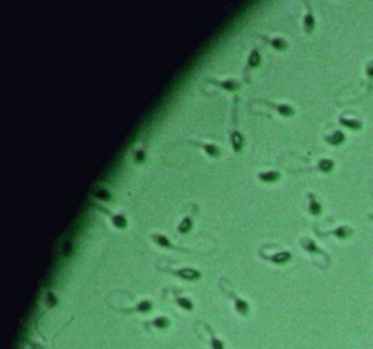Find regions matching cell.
<instances>
[{
	"label": "cell",
	"mask_w": 373,
	"mask_h": 349,
	"mask_svg": "<svg viewBox=\"0 0 373 349\" xmlns=\"http://www.w3.org/2000/svg\"><path fill=\"white\" fill-rule=\"evenodd\" d=\"M204 329L208 331V337H210V349H226V344L217 337V333L211 329L210 324H204Z\"/></svg>",
	"instance_id": "44dd1931"
},
{
	"label": "cell",
	"mask_w": 373,
	"mask_h": 349,
	"mask_svg": "<svg viewBox=\"0 0 373 349\" xmlns=\"http://www.w3.org/2000/svg\"><path fill=\"white\" fill-rule=\"evenodd\" d=\"M324 142L328 145H335L337 147V145H342L346 142V135H344L342 129H333L328 135H324Z\"/></svg>",
	"instance_id": "ac0fdd59"
},
{
	"label": "cell",
	"mask_w": 373,
	"mask_h": 349,
	"mask_svg": "<svg viewBox=\"0 0 373 349\" xmlns=\"http://www.w3.org/2000/svg\"><path fill=\"white\" fill-rule=\"evenodd\" d=\"M368 216H370V218H373V213H370V215H368Z\"/></svg>",
	"instance_id": "4dcf8cb0"
},
{
	"label": "cell",
	"mask_w": 373,
	"mask_h": 349,
	"mask_svg": "<svg viewBox=\"0 0 373 349\" xmlns=\"http://www.w3.org/2000/svg\"><path fill=\"white\" fill-rule=\"evenodd\" d=\"M257 178L264 182V184H275V182H279L282 178V173L279 169H268V171H261L257 174Z\"/></svg>",
	"instance_id": "d6986e66"
},
{
	"label": "cell",
	"mask_w": 373,
	"mask_h": 349,
	"mask_svg": "<svg viewBox=\"0 0 373 349\" xmlns=\"http://www.w3.org/2000/svg\"><path fill=\"white\" fill-rule=\"evenodd\" d=\"M149 239H151L153 244L158 245V247H164V249H169V251H182V253H189V249H184V247H181V245L173 244V242H171V239H169V237H166L164 233L151 231V233H149Z\"/></svg>",
	"instance_id": "3957f363"
},
{
	"label": "cell",
	"mask_w": 373,
	"mask_h": 349,
	"mask_svg": "<svg viewBox=\"0 0 373 349\" xmlns=\"http://www.w3.org/2000/svg\"><path fill=\"white\" fill-rule=\"evenodd\" d=\"M155 329H160V331H164V329H168L169 326H171V320L166 316V314H158V316H155V318L149 322Z\"/></svg>",
	"instance_id": "d4e9b609"
},
{
	"label": "cell",
	"mask_w": 373,
	"mask_h": 349,
	"mask_svg": "<svg viewBox=\"0 0 373 349\" xmlns=\"http://www.w3.org/2000/svg\"><path fill=\"white\" fill-rule=\"evenodd\" d=\"M219 285L222 287V291L226 293L227 297H229V300H231V304H233V309L237 311V314L239 316H248V314L251 313V306L250 302L246 300V298L239 297L237 293H235V289L229 285V282H227L226 279H221V282H219Z\"/></svg>",
	"instance_id": "6da1fadb"
},
{
	"label": "cell",
	"mask_w": 373,
	"mask_h": 349,
	"mask_svg": "<svg viewBox=\"0 0 373 349\" xmlns=\"http://www.w3.org/2000/svg\"><path fill=\"white\" fill-rule=\"evenodd\" d=\"M191 229H193V215L182 216V220L179 222V226H177V233H179V235H187Z\"/></svg>",
	"instance_id": "cb8c5ba5"
},
{
	"label": "cell",
	"mask_w": 373,
	"mask_h": 349,
	"mask_svg": "<svg viewBox=\"0 0 373 349\" xmlns=\"http://www.w3.org/2000/svg\"><path fill=\"white\" fill-rule=\"evenodd\" d=\"M298 242H300V247H302L306 253H309V255L322 256V258L326 260V264L332 260V258H330V255H328V253L322 249V247H319V245H317V242H315L313 239H309V237H300V240H298Z\"/></svg>",
	"instance_id": "5b68a950"
},
{
	"label": "cell",
	"mask_w": 373,
	"mask_h": 349,
	"mask_svg": "<svg viewBox=\"0 0 373 349\" xmlns=\"http://www.w3.org/2000/svg\"><path fill=\"white\" fill-rule=\"evenodd\" d=\"M259 38L262 42H268L269 46L273 47V49H277V51H286V49L290 47V42L286 40L284 36H273V38H269V36L259 35Z\"/></svg>",
	"instance_id": "2e32d148"
},
{
	"label": "cell",
	"mask_w": 373,
	"mask_h": 349,
	"mask_svg": "<svg viewBox=\"0 0 373 349\" xmlns=\"http://www.w3.org/2000/svg\"><path fill=\"white\" fill-rule=\"evenodd\" d=\"M189 144L200 147V149H202V151H204L210 158H213V160H215V158H221V155H222V149L217 144H213V142H204V140L191 139V140H189Z\"/></svg>",
	"instance_id": "9c48e42d"
},
{
	"label": "cell",
	"mask_w": 373,
	"mask_h": 349,
	"mask_svg": "<svg viewBox=\"0 0 373 349\" xmlns=\"http://www.w3.org/2000/svg\"><path fill=\"white\" fill-rule=\"evenodd\" d=\"M131 157H133L135 164H142L148 158L146 147H137V149H133V151H131Z\"/></svg>",
	"instance_id": "484cf974"
},
{
	"label": "cell",
	"mask_w": 373,
	"mask_h": 349,
	"mask_svg": "<svg viewBox=\"0 0 373 349\" xmlns=\"http://www.w3.org/2000/svg\"><path fill=\"white\" fill-rule=\"evenodd\" d=\"M153 309V300H148V298H144V300H139V302L135 304V306H129V308H122L118 309L120 313H149Z\"/></svg>",
	"instance_id": "30bf717a"
},
{
	"label": "cell",
	"mask_w": 373,
	"mask_h": 349,
	"mask_svg": "<svg viewBox=\"0 0 373 349\" xmlns=\"http://www.w3.org/2000/svg\"><path fill=\"white\" fill-rule=\"evenodd\" d=\"M338 124H340V128H346V129H350V131H361V129L364 128V122H362V120L351 118V116H346V115L338 116Z\"/></svg>",
	"instance_id": "5bb4252c"
},
{
	"label": "cell",
	"mask_w": 373,
	"mask_h": 349,
	"mask_svg": "<svg viewBox=\"0 0 373 349\" xmlns=\"http://www.w3.org/2000/svg\"><path fill=\"white\" fill-rule=\"evenodd\" d=\"M110 220H111V226L120 229V231L128 229V226H129V222L124 213H110Z\"/></svg>",
	"instance_id": "ffe728a7"
},
{
	"label": "cell",
	"mask_w": 373,
	"mask_h": 349,
	"mask_svg": "<svg viewBox=\"0 0 373 349\" xmlns=\"http://www.w3.org/2000/svg\"><path fill=\"white\" fill-rule=\"evenodd\" d=\"M175 304L184 311H193L195 309V302L191 298L186 297V295H181V293H175Z\"/></svg>",
	"instance_id": "603a6c76"
},
{
	"label": "cell",
	"mask_w": 373,
	"mask_h": 349,
	"mask_svg": "<svg viewBox=\"0 0 373 349\" xmlns=\"http://www.w3.org/2000/svg\"><path fill=\"white\" fill-rule=\"evenodd\" d=\"M364 73H366L368 80H370V89H372L373 84V60H368L366 66H364Z\"/></svg>",
	"instance_id": "83f0119b"
},
{
	"label": "cell",
	"mask_w": 373,
	"mask_h": 349,
	"mask_svg": "<svg viewBox=\"0 0 373 349\" xmlns=\"http://www.w3.org/2000/svg\"><path fill=\"white\" fill-rule=\"evenodd\" d=\"M28 346H30L31 349H46L42 344H37L35 340H28Z\"/></svg>",
	"instance_id": "f546056e"
},
{
	"label": "cell",
	"mask_w": 373,
	"mask_h": 349,
	"mask_svg": "<svg viewBox=\"0 0 373 349\" xmlns=\"http://www.w3.org/2000/svg\"><path fill=\"white\" fill-rule=\"evenodd\" d=\"M71 245H73V242H71V240H70V242H66L64 249H62V255H64V256H70L71 255V251H73V247H71Z\"/></svg>",
	"instance_id": "f1b7e54d"
},
{
	"label": "cell",
	"mask_w": 373,
	"mask_h": 349,
	"mask_svg": "<svg viewBox=\"0 0 373 349\" xmlns=\"http://www.w3.org/2000/svg\"><path fill=\"white\" fill-rule=\"evenodd\" d=\"M313 169L322 174H328L335 169V162H333L332 158H319V160H317V166H315Z\"/></svg>",
	"instance_id": "7402d4cb"
},
{
	"label": "cell",
	"mask_w": 373,
	"mask_h": 349,
	"mask_svg": "<svg viewBox=\"0 0 373 349\" xmlns=\"http://www.w3.org/2000/svg\"><path fill=\"white\" fill-rule=\"evenodd\" d=\"M160 271H166V273H171L173 277H179L182 280H187V282H198L202 279V271L197 268H177V269H169V268H160Z\"/></svg>",
	"instance_id": "7a4b0ae2"
},
{
	"label": "cell",
	"mask_w": 373,
	"mask_h": 349,
	"mask_svg": "<svg viewBox=\"0 0 373 349\" xmlns=\"http://www.w3.org/2000/svg\"><path fill=\"white\" fill-rule=\"evenodd\" d=\"M259 256L264 258V260L271 262V264H275V266H284V264H288V262H292V258H293L292 251H288V249H280V251H275V253H264V251H259Z\"/></svg>",
	"instance_id": "277c9868"
},
{
	"label": "cell",
	"mask_w": 373,
	"mask_h": 349,
	"mask_svg": "<svg viewBox=\"0 0 373 349\" xmlns=\"http://www.w3.org/2000/svg\"><path fill=\"white\" fill-rule=\"evenodd\" d=\"M44 300H46L47 308H55V306H59V297H57V295H55L53 291H49V289L44 293Z\"/></svg>",
	"instance_id": "4316f807"
},
{
	"label": "cell",
	"mask_w": 373,
	"mask_h": 349,
	"mask_svg": "<svg viewBox=\"0 0 373 349\" xmlns=\"http://www.w3.org/2000/svg\"><path fill=\"white\" fill-rule=\"evenodd\" d=\"M206 82L215 87H221V89H224L227 93H237L242 87V84L239 80H235V78H224V80H221V78H208Z\"/></svg>",
	"instance_id": "ba28073f"
},
{
	"label": "cell",
	"mask_w": 373,
	"mask_h": 349,
	"mask_svg": "<svg viewBox=\"0 0 373 349\" xmlns=\"http://www.w3.org/2000/svg\"><path fill=\"white\" fill-rule=\"evenodd\" d=\"M229 144H231V149H233V153H240L242 149H244L246 139H244V135L240 133L237 128L229 131Z\"/></svg>",
	"instance_id": "4fadbf2b"
},
{
	"label": "cell",
	"mask_w": 373,
	"mask_h": 349,
	"mask_svg": "<svg viewBox=\"0 0 373 349\" xmlns=\"http://www.w3.org/2000/svg\"><path fill=\"white\" fill-rule=\"evenodd\" d=\"M306 198H308V213H309V215H311V216H321L322 211H324V208H322L321 200L317 198V195H315L313 191H308Z\"/></svg>",
	"instance_id": "7c38bea8"
},
{
	"label": "cell",
	"mask_w": 373,
	"mask_h": 349,
	"mask_svg": "<svg viewBox=\"0 0 373 349\" xmlns=\"http://www.w3.org/2000/svg\"><path fill=\"white\" fill-rule=\"evenodd\" d=\"M315 231L319 233L321 237H335V239H338V240H346V239H350L351 235H353V227L348 226V224H340V226L333 227V229H330V231L321 233L317 227H315Z\"/></svg>",
	"instance_id": "52a82bcc"
},
{
	"label": "cell",
	"mask_w": 373,
	"mask_h": 349,
	"mask_svg": "<svg viewBox=\"0 0 373 349\" xmlns=\"http://www.w3.org/2000/svg\"><path fill=\"white\" fill-rule=\"evenodd\" d=\"M91 195H93V198L99 200V202H115V195L106 186H95Z\"/></svg>",
	"instance_id": "9a60e30c"
},
{
	"label": "cell",
	"mask_w": 373,
	"mask_h": 349,
	"mask_svg": "<svg viewBox=\"0 0 373 349\" xmlns=\"http://www.w3.org/2000/svg\"><path fill=\"white\" fill-rule=\"evenodd\" d=\"M261 64H262V53H261V49L255 46L250 53H248V62H246V70H248V71L257 70V68H259Z\"/></svg>",
	"instance_id": "e0dca14e"
},
{
	"label": "cell",
	"mask_w": 373,
	"mask_h": 349,
	"mask_svg": "<svg viewBox=\"0 0 373 349\" xmlns=\"http://www.w3.org/2000/svg\"><path fill=\"white\" fill-rule=\"evenodd\" d=\"M259 102L271 107V109L277 111V113H279L280 116H284V118H292V116H295V113H297V109H295L292 104H286V102H269V100H259Z\"/></svg>",
	"instance_id": "8992f818"
},
{
	"label": "cell",
	"mask_w": 373,
	"mask_h": 349,
	"mask_svg": "<svg viewBox=\"0 0 373 349\" xmlns=\"http://www.w3.org/2000/svg\"><path fill=\"white\" fill-rule=\"evenodd\" d=\"M306 6V13H304L302 18V29L306 35H311L315 31V26H317V18H315V13L311 11V6L309 4H304Z\"/></svg>",
	"instance_id": "8fae6325"
}]
</instances>
